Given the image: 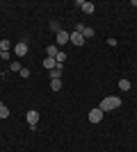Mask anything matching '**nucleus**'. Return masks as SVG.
<instances>
[{
    "label": "nucleus",
    "instance_id": "nucleus-8",
    "mask_svg": "<svg viewBox=\"0 0 137 152\" xmlns=\"http://www.w3.org/2000/svg\"><path fill=\"white\" fill-rule=\"evenodd\" d=\"M57 43H50V45H48V48H46V55H48V57H53V59H55V57H57Z\"/></svg>",
    "mask_w": 137,
    "mask_h": 152
},
{
    "label": "nucleus",
    "instance_id": "nucleus-3",
    "mask_svg": "<svg viewBox=\"0 0 137 152\" xmlns=\"http://www.w3.org/2000/svg\"><path fill=\"white\" fill-rule=\"evenodd\" d=\"M14 55L16 57H25L27 55V41H19V43L14 45Z\"/></svg>",
    "mask_w": 137,
    "mask_h": 152
},
{
    "label": "nucleus",
    "instance_id": "nucleus-17",
    "mask_svg": "<svg viewBox=\"0 0 137 152\" xmlns=\"http://www.w3.org/2000/svg\"><path fill=\"white\" fill-rule=\"evenodd\" d=\"M9 68H12L14 73H21V68H23V66H21V61H12V64H9Z\"/></svg>",
    "mask_w": 137,
    "mask_h": 152
},
{
    "label": "nucleus",
    "instance_id": "nucleus-22",
    "mask_svg": "<svg viewBox=\"0 0 137 152\" xmlns=\"http://www.w3.org/2000/svg\"><path fill=\"white\" fill-rule=\"evenodd\" d=\"M0 104H2V102H0Z\"/></svg>",
    "mask_w": 137,
    "mask_h": 152
},
{
    "label": "nucleus",
    "instance_id": "nucleus-7",
    "mask_svg": "<svg viewBox=\"0 0 137 152\" xmlns=\"http://www.w3.org/2000/svg\"><path fill=\"white\" fill-rule=\"evenodd\" d=\"M69 37H71V34H69V32H64V30H59L57 34H55V43H57V45H64V43H69Z\"/></svg>",
    "mask_w": 137,
    "mask_h": 152
},
{
    "label": "nucleus",
    "instance_id": "nucleus-20",
    "mask_svg": "<svg viewBox=\"0 0 137 152\" xmlns=\"http://www.w3.org/2000/svg\"><path fill=\"white\" fill-rule=\"evenodd\" d=\"M107 45H110V48H114V45H117V39L110 37V39H107Z\"/></svg>",
    "mask_w": 137,
    "mask_h": 152
},
{
    "label": "nucleus",
    "instance_id": "nucleus-13",
    "mask_svg": "<svg viewBox=\"0 0 137 152\" xmlns=\"http://www.w3.org/2000/svg\"><path fill=\"white\" fill-rule=\"evenodd\" d=\"M9 48H12V41L2 39V41H0V50H2V52H9Z\"/></svg>",
    "mask_w": 137,
    "mask_h": 152
},
{
    "label": "nucleus",
    "instance_id": "nucleus-12",
    "mask_svg": "<svg viewBox=\"0 0 137 152\" xmlns=\"http://www.w3.org/2000/svg\"><path fill=\"white\" fill-rule=\"evenodd\" d=\"M80 34H82V37H85V39H91V37H94V34H96V32H94V27H87V25H85V30L80 32Z\"/></svg>",
    "mask_w": 137,
    "mask_h": 152
},
{
    "label": "nucleus",
    "instance_id": "nucleus-14",
    "mask_svg": "<svg viewBox=\"0 0 137 152\" xmlns=\"http://www.w3.org/2000/svg\"><path fill=\"white\" fill-rule=\"evenodd\" d=\"M0 118H2V121H5V118H9V107L0 104Z\"/></svg>",
    "mask_w": 137,
    "mask_h": 152
},
{
    "label": "nucleus",
    "instance_id": "nucleus-15",
    "mask_svg": "<svg viewBox=\"0 0 137 152\" xmlns=\"http://www.w3.org/2000/svg\"><path fill=\"white\" fill-rule=\"evenodd\" d=\"M55 61H57L59 66H64V61H66V55H64L62 50H59V52H57V57H55Z\"/></svg>",
    "mask_w": 137,
    "mask_h": 152
},
{
    "label": "nucleus",
    "instance_id": "nucleus-10",
    "mask_svg": "<svg viewBox=\"0 0 137 152\" xmlns=\"http://www.w3.org/2000/svg\"><path fill=\"white\" fill-rule=\"evenodd\" d=\"M55 66H57V61H55L53 57H46V59H44V68H46V70H53Z\"/></svg>",
    "mask_w": 137,
    "mask_h": 152
},
{
    "label": "nucleus",
    "instance_id": "nucleus-11",
    "mask_svg": "<svg viewBox=\"0 0 137 152\" xmlns=\"http://www.w3.org/2000/svg\"><path fill=\"white\" fill-rule=\"evenodd\" d=\"M130 86H133L130 80H119V89L121 91H130Z\"/></svg>",
    "mask_w": 137,
    "mask_h": 152
},
{
    "label": "nucleus",
    "instance_id": "nucleus-6",
    "mask_svg": "<svg viewBox=\"0 0 137 152\" xmlns=\"http://www.w3.org/2000/svg\"><path fill=\"white\" fill-rule=\"evenodd\" d=\"M103 116H105V111H101V109H91L89 111V123H101L103 121Z\"/></svg>",
    "mask_w": 137,
    "mask_h": 152
},
{
    "label": "nucleus",
    "instance_id": "nucleus-2",
    "mask_svg": "<svg viewBox=\"0 0 137 152\" xmlns=\"http://www.w3.org/2000/svg\"><path fill=\"white\" fill-rule=\"evenodd\" d=\"M25 118H27V125H30V129H37V123H39V111H37V109H30V111H27L25 114Z\"/></svg>",
    "mask_w": 137,
    "mask_h": 152
},
{
    "label": "nucleus",
    "instance_id": "nucleus-5",
    "mask_svg": "<svg viewBox=\"0 0 137 152\" xmlns=\"http://www.w3.org/2000/svg\"><path fill=\"white\" fill-rule=\"evenodd\" d=\"M76 5H78L85 14H94V9H96V5H94V2H87V0H78Z\"/></svg>",
    "mask_w": 137,
    "mask_h": 152
},
{
    "label": "nucleus",
    "instance_id": "nucleus-21",
    "mask_svg": "<svg viewBox=\"0 0 137 152\" xmlns=\"http://www.w3.org/2000/svg\"><path fill=\"white\" fill-rule=\"evenodd\" d=\"M0 59H2V50H0Z\"/></svg>",
    "mask_w": 137,
    "mask_h": 152
},
{
    "label": "nucleus",
    "instance_id": "nucleus-9",
    "mask_svg": "<svg viewBox=\"0 0 137 152\" xmlns=\"http://www.w3.org/2000/svg\"><path fill=\"white\" fill-rule=\"evenodd\" d=\"M50 80H62V66H59V64L50 70Z\"/></svg>",
    "mask_w": 137,
    "mask_h": 152
},
{
    "label": "nucleus",
    "instance_id": "nucleus-16",
    "mask_svg": "<svg viewBox=\"0 0 137 152\" xmlns=\"http://www.w3.org/2000/svg\"><path fill=\"white\" fill-rule=\"evenodd\" d=\"M50 89L53 91H59V89H62V80H50Z\"/></svg>",
    "mask_w": 137,
    "mask_h": 152
},
{
    "label": "nucleus",
    "instance_id": "nucleus-18",
    "mask_svg": "<svg viewBox=\"0 0 137 152\" xmlns=\"http://www.w3.org/2000/svg\"><path fill=\"white\" fill-rule=\"evenodd\" d=\"M50 30H53V32H55V34H57V32H59V30H62V27H59V23H55V20H53V23H50Z\"/></svg>",
    "mask_w": 137,
    "mask_h": 152
},
{
    "label": "nucleus",
    "instance_id": "nucleus-1",
    "mask_svg": "<svg viewBox=\"0 0 137 152\" xmlns=\"http://www.w3.org/2000/svg\"><path fill=\"white\" fill-rule=\"evenodd\" d=\"M119 107H121V98H117V95H107V98H103L101 104H98L101 111H112V109H119Z\"/></svg>",
    "mask_w": 137,
    "mask_h": 152
},
{
    "label": "nucleus",
    "instance_id": "nucleus-4",
    "mask_svg": "<svg viewBox=\"0 0 137 152\" xmlns=\"http://www.w3.org/2000/svg\"><path fill=\"white\" fill-rule=\"evenodd\" d=\"M69 41H71L73 45H78V48H80V45H85V43H87V39L82 37L80 32H71V37H69Z\"/></svg>",
    "mask_w": 137,
    "mask_h": 152
},
{
    "label": "nucleus",
    "instance_id": "nucleus-19",
    "mask_svg": "<svg viewBox=\"0 0 137 152\" xmlns=\"http://www.w3.org/2000/svg\"><path fill=\"white\" fill-rule=\"evenodd\" d=\"M21 77H30V68H21Z\"/></svg>",
    "mask_w": 137,
    "mask_h": 152
}]
</instances>
